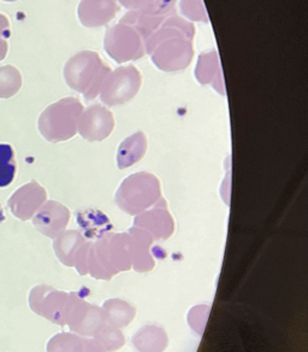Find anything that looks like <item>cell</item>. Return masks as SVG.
<instances>
[{"label":"cell","mask_w":308,"mask_h":352,"mask_svg":"<svg viewBox=\"0 0 308 352\" xmlns=\"http://www.w3.org/2000/svg\"><path fill=\"white\" fill-rule=\"evenodd\" d=\"M196 27L176 15L169 16L145 41V52L163 72H180L191 63L194 56Z\"/></svg>","instance_id":"1"},{"label":"cell","mask_w":308,"mask_h":352,"mask_svg":"<svg viewBox=\"0 0 308 352\" xmlns=\"http://www.w3.org/2000/svg\"><path fill=\"white\" fill-rule=\"evenodd\" d=\"M132 268V238L124 233L104 234L92 244L88 273L95 279L110 280L113 275Z\"/></svg>","instance_id":"2"},{"label":"cell","mask_w":308,"mask_h":352,"mask_svg":"<svg viewBox=\"0 0 308 352\" xmlns=\"http://www.w3.org/2000/svg\"><path fill=\"white\" fill-rule=\"evenodd\" d=\"M111 69L97 52L82 51L69 59L64 68V78L69 87L84 94L86 100H93L103 86Z\"/></svg>","instance_id":"3"},{"label":"cell","mask_w":308,"mask_h":352,"mask_svg":"<svg viewBox=\"0 0 308 352\" xmlns=\"http://www.w3.org/2000/svg\"><path fill=\"white\" fill-rule=\"evenodd\" d=\"M161 198L162 188L157 176L140 171L128 176L121 184L115 201L121 210L137 216L156 206Z\"/></svg>","instance_id":"4"},{"label":"cell","mask_w":308,"mask_h":352,"mask_svg":"<svg viewBox=\"0 0 308 352\" xmlns=\"http://www.w3.org/2000/svg\"><path fill=\"white\" fill-rule=\"evenodd\" d=\"M84 113V105L79 99L64 98L49 105L41 113L40 132L49 142L69 140L78 133L80 116Z\"/></svg>","instance_id":"5"},{"label":"cell","mask_w":308,"mask_h":352,"mask_svg":"<svg viewBox=\"0 0 308 352\" xmlns=\"http://www.w3.org/2000/svg\"><path fill=\"white\" fill-rule=\"evenodd\" d=\"M104 47L117 63L137 60L145 56V39L137 25L122 17L117 25L108 28Z\"/></svg>","instance_id":"6"},{"label":"cell","mask_w":308,"mask_h":352,"mask_svg":"<svg viewBox=\"0 0 308 352\" xmlns=\"http://www.w3.org/2000/svg\"><path fill=\"white\" fill-rule=\"evenodd\" d=\"M142 76L134 65L119 67L110 72L100 89L102 102L108 107L121 105L132 100L141 88Z\"/></svg>","instance_id":"7"},{"label":"cell","mask_w":308,"mask_h":352,"mask_svg":"<svg viewBox=\"0 0 308 352\" xmlns=\"http://www.w3.org/2000/svg\"><path fill=\"white\" fill-rule=\"evenodd\" d=\"M105 322L103 309L84 302L75 292L69 294L65 323H68L71 331L84 336H94Z\"/></svg>","instance_id":"8"},{"label":"cell","mask_w":308,"mask_h":352,"mask_svg":"<svg viewBox=\"0 0 308 352\" xmlns=\"http://www.w3.org/2000/svg\"><path fill=\"white\" fill-rule=\"evenodd\" d=\"M92 243L78 230H67L56 238L54 250L62 263L75 267L81 275L88 273V254Z\"/></svg>","instance_id":"9"},{"label":"cell","mask_w":308,"mask_h":352,"mask_svg":"<svg viewBox=\"0 0 308 352\" xmlns=\"http://www.w3.org/2000/svg\"><path fill=\"white\" fill-rule=\"evenodd\" d=\"M68 300L69 294L62 291H56L47 286H38L30 294V308L51 322L65 324Z\"/></svg>","instance_id":"10"},{"label":"cell","mask_w":308,"mask_h":352,"mask_svg":"<svg viewBox=\"0 0 308 352\" xmlns=\"http://www.w3.org/2000/svg\"><path fill=\"white\" fill-rule=\"evenodd\" d=\"M115 118L110 110L95 104L84 110L78 123V132L88 142H102L112 133Z\"/></svg>","instance_id":"11"},{"label":"cell","mask_w":308,"mask_h":352,"mask_svg":"<svg viewBox=\"0 0 308 352\" xmlns=\"http://www.w3.org/2000/svg\"><path fill=\"white\" fill-rule=\"evenodd\" d=\"M153 206L151 210L137 215L134 226L148 232L153 239H167L175 230V222L167 210V201L161 198Z\"/></svg>","instance_id":"12"},{"label":"cell","mask_w":308,"mask_h":352,"mask_svg":"<svg viewBox=\"0 0 308 352\" xmlns=\"http://www.w3.org/2000/svg\"><path fill=\"white\" fill-rule=\"evenodd\" d=\"M117 11V0H81L78 12L84 27L95 28L110 23Z\"/></svg>","instance_id":"13"},{"label":"cell","mask_w":308,"mask_h":352,"mask_svg":"<svg viewBox=\"0 0 308 352\" xmlns=\"http://www.w3.org/2000/svg\"><path fill=\"white\" fill-rule=\"evenodd\" d=\"M70 211L57 201H49L40 211L35 226L36 228L49 238H57L68 226Z\"/></svg>","instance_id":"14"},{"label":"cell","mask_w":308,"mask_h":352,"mask_svg":"<svg viewBox=\"0 0 308 352\" xmlns=\"http://www.w3.org/2000/svg\"><path fill=\"white\" fill-rule=\"evenodd\" d=\"M129 235L132 238V265L134 270L140 273L153 270L156 263L152 258L150 248L154 239L148 232L135 226L129 230Z\"/></svg>","instance_id":"15"},{"label":"cell","mask_w":308,"mask_h":352,"mask_svg":"<svg viewBox=\"0 0 308 352\" xmlns=\"http://www.w3.org/2000/svg\"><path fill=\"white\" fill-rule=\"evenodd\" d=\"M196 78L202 85H212L220 92L224 94V83L220 68V58L215 51L200 54L196 70Z\"/></svg>","instance_id":"16"},{"label":"cell","mask_w":308,"mask_h":352,"mask_svg":"<svg viewBox=\"0 0 308 352\" xmlns=\"http://www.w3.org/2000/svg\"><path fill=\"white\" fill-rule=\"evenodd\" d=\"M147 151V138L137 132L121 142L117 151V164L119 169H127L141 161Z\"/></svg>","instance_id":"17"},{"label":"cell","mask_w":308,"mask_h":352,"mask_svg":"<svg viewBox=\"0 0 308 352\" xmlns=\"http://www.w3.org/2000/svg\"><path fill=\"white\" fill-rule=\"evenodd\" d=\"M49 352H105L103 347L95 340L62 333L49 340Z\"/></svg>","instance_id":"18"},{"label":"cell","mask_w":308,"mask_h":352,"mask_svg":"<svg viewBox=\"0 0 308 352\" xmlns=\"http://www.w3.org/2000/svg\"><path fill=\"white\" fill-rule=\"evenodd\" d=\"M177 0H119L128 10L152 16H172L176 12Z\"/></svg>","instance_id":"19"},{"label":"cell","mask_w":308,"mask_h":352,"mask_svg":"<svg viewBox=\"0 0 308 352\" xmlns=\"http://www.w3.org/2000/svg\"><path fill=\"white\" fill-rule=\"evenodd\" d=\"M132 342L140 352H162L167 347V337L161 328L147 326L132 337Z\"/></svg>","instance_id":"20"},{"label":"cell","mask_w":308,"mask_h":352,"mask_svg":"<svg viewBox=\"0 0 308 352\" xmlns=\"http://www.w3.org/2000/svg\"><path fill=\"white\" fill-rule=\"evenodd\" d=\"M104 314L111 326L124 327L132 322L137 310L130 304L121 299H110L104 304Z\"/></svg>","instance_id":"21"},{"label":"cell","mask_w":308,"mask_h":352,"mask_svg":"<svg viewBox=\"0 0 308 352\" xmlns=\"http://www.w3.org/2000/svg\"><path fill=\"white\" fill-rule=\"evenodd\" d=\"M76 220L79 221L84 235L88 236H103L105 232L112 228L108 216L98 210L80 211L76 214Z\"/></svg>","instance_id":"22"},{"label":"cell","mask_w":308,"mask_h":352,"mask_svg":"<svg viewBox=\"0 0 308 352\" xmlns=\"http://www.w3.org/2000/svg\"><path fill=\"white\" fill-rule=\"evenodd\" d=\"M15 152L9 144H0V188L8 187L16 175Z\"/></svg>","instance_id":"23"},{"label":"cell","mask_w":308,"mask_h":352,"mask_svg":"<svg viewBox=\"0 0 308 352\" xmlns=\"http://www.w3.org/2000/svg\"><path fill=\"white\" fill-rule=\"evenodd\" d=\"M95 337L108 351H116L124 344L122 332L108 324H104L99 328L98 332L95 333Z\"/></svg>","instance_id":"24"},{"label":"cell","mask_w":308,"mask_h":352,"mask_svg":"<svg viewBox=\"0 0 308 352\" xmlns=\"http://www.w3.org/2000/svg\"><path fill=\"white\" fill-rule=\"evenodd\" d=\"M181 10L191 21H209L202 0H181Z\"/></svg>","instance_id":"25"},{"label":"cell","mask_w":308,"mask_h":352,"mask_svg":"<svg viewBox=\"0 0 308 352\" xmlns=\"http://www.w3.org/2000/svg\"><path fill=\"white\" fill-rule=\"evenodd\" d=\"M9 35H10L9 20L5 16L0 15V59L6 56Z\"/></svg>","instance_id":"26"},{"label":"cell","mask_w":308,"mask_h":352,"mask_svg":"<svg viewBox=\"0 0 308 352\" xmlns=\"http://www.w3.org/2000/svg\"><path fill=\"white\" fill-rule=\"evenodd\" d=\"M5 1H15V0H5Z\"/></svg>","instance_id":"27"}]
</instances>
